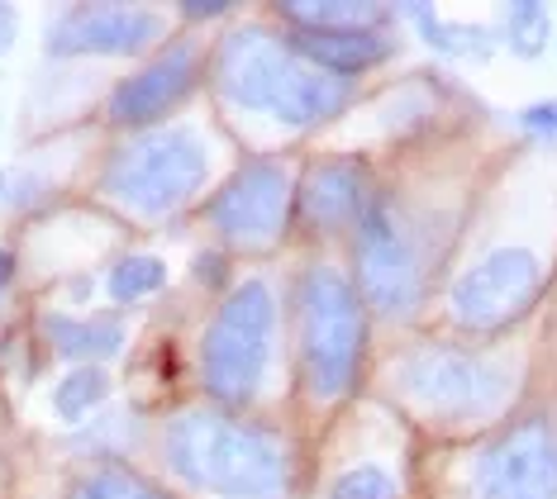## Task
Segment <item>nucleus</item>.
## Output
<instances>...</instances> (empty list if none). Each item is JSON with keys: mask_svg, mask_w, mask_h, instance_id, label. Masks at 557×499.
I'll use <instances>...</instances> for the list:
<instances>
[{"mask_svg": "<svg viewBox=\"0 0 557 499\" xmlns=\"http://www.w3.org/2000/svg\"><path fill=\"white\" fill-rule=\"evenodd\" d=\"M214 86L238 110L272 114L286 129H314L334 114L348 110L352 82L314 72L306 58L290 48V38L272 29H234L214 48Z\"/></svg>", "mask_w": 557, "mask_h": 499, "instance_id": "obj_1", "label": "nucleus"}, {"mask_svg": "<svg viewBox=\"0 0 557 499\" xmlns=\"http://www.w3.org/2000/svg\"><path fill=\"white\" fill-rule=\"evenodd\" d=\"M172 476L220 499H286V442L262 424H244L214 409H186L162 428Z\"/></svg>", "mask_w": 557, "mask_h": 499, "instance_id": "obj_2", "label": "nucleus"}, {"mask_svg": "<svg viewBox=\"0 0 557 499\" xmlns=\"http://www.w3.org/2000/svg\"><path fill=\"white\" fill-rule=\"evenodd\" d=\"M300 371L314 400H344L362 371L367 304L338 266L314 262L296 286Z\"/></svg>", "mask_w": 557, "mask_h": 499, "instance_id": "obj_3", "label": "nucleus"}, {"mask_svg": "<svg viewBox=\"0 0 557 499\" xmlns=\"http://www.w3.org/2000/svg\"><path fill=\"white\" fill-rule=\"evenodd\" d=\"M210 182V144L196 129H148L110 152L100 190L124 210L162 220L176 214Z\"/></svg>", "mask_w": 557, "mask_h": 499, "instance_id": "obj_4", "label": "nucleus"}, {"mask_svg": "<svg viewBox=\"0 0 557 499\" xmlns=\"http://www.w3.org/2000/svg\"><path fill=\"white\" fill-rule=\"evenodd\" d=\"M276 338V300L268 280H244L214 310L206 338H200V381L210 400L224 409H244L258 400L268 357Z\"/></svg>", "mask_w": 557, "mask_h": 499, "instance_id": "obj_5", "label": "nucleus"}, {"mask_svg": "<svg viewBox=\"0 0 557 499\" xmlns=\"http://www.w3.org/2000/svg\"><path fill=\"white\" fill-rule=\"evenodd\" d=\"M391 376H396L400 400L424 409L429 419L496 414L515 390L510 366L472 348H458V342H420V348L400 352Z\"/></svg>", "mask_w": 557, "mask_h": 499, "instance_id": "obj_6", "label": "nucleus"}, {"mask_svg": "<svg viewBox=\"0 0 557 499\" xmlns=\"http://www.w3.org/2000/svg\"><path fill=\"white\" fill-rule=\"evenodd\" d=\"M358 296L382 319H410L424 300V242L400 200L376 196L352 228Z\"/></svg>", "mask_w": 557, "mask_h": 499, "instance_id": "obj_7", "label": "nucleus"}, {"mask_svg": "<svg viewBox=\"0 0 557 499\" xmlns=\"http://www.w3.org/2000/svg\"><path fill=\"white\" fill-rule=\"evenodd\" d=\"M543 290V262L529 248H496L453 280L448 314L467 333H496L534 310Z\"/></svg>", "mask_w": 557, "mask_h": 499, "instance_id": "obj_8", "label": "nucleus"}, {"mask_svg": "<svg viewBox=\"0 0 557 499\" xmlns=\"http://www.w3.org/2000/svg\"><path fill=\"white\" fill-rule=\"evenodd\" d=\"M472 499H557V428L548 419H524L476 452L467 471Z\"/></svg>", "mask_w": 557, "mask_h": 499, "instance_id": "obj_9", "label": "nucleus"}, {"mask_svg": "<svg viewBox=\"0 0 557 499\" xmlns=\"http://www.w3.org/2000/svg\"><path fill=\"white\" fill-rule=\"evenodd\" d=\"M290 200H296V182H290L286 162L248 158L210 196L206 220L214 234L238 242V248H262V242L282 238V228L290 220Z\"/></svg>", "mask_w": 557, "mask_h": 499, "instance_id": "obj_10", "label": "nucleus"}, {"mask_svg": "<svg viewBox=\"0 0 557 499\" xmlns=\"http://www.w3.org/2000/svg\"><path fill=\"white\" fill-rule=\"evenodd\" d=\"M162 38L158 5H62L48 20V53L53 58H134Z\"/></svg>", "mask_w": 557, "mask_h": 499, "instance_id": "obj_11", "label": "nucleus"}, {"mask_svg": "<svg viewBox=\"0 0 557 499\" xmlns=\"http://www.w3.org/2000/svg\"><path fill=\"white\" fill-rule=\"evenodd\" d=\"M200 82V48L196 43H172L158 58H148V67L129 72L106 100V120L124 124V129H153L158 120L182 105Z\"/></svg>", "mask_w": 557, "mask_h": 499, "instance_id": "obj_12", "label": "nucleus"}, {"mask_svg": "<svg viewBox=\"0 0 557 499\" xmlns=\"http://www.w3.org/2000/svg\"><path fill=\"white\" fill-rule=\"evenodd\" d=\"M372 200V172L358 158H320L300 182V220L320 234H338V228H358Z\"/></svg>", "mask_w": 557, "mask_h": 499, "instance_id": "obj_13", "label": "nucleus"}, {"mask_svg": "<svg viewBox=\"0 0 557 499\" xmlns=\"http://www.w3.org/2000/svg\"><path fill=\"white\" fill-rule=\"evenodd\" d=\"M290 48L314 72L338 76V82H352V76L391 58V38L382 29H296Z\"/></svg>", "mask_w": 557, "mask_h": 499, "instance_id": "obj_14", "label": "nucleus"}, {"mask_svg": "<svg viewBox=\"0 0 557 499\" xmlns=\"http://www.w3.org/2000/svg\"><path fill=\"white\" fill-rule=\"evenodd\" d=\"M44 333L53 342L58 357H67L72 366H100L124 348V324L110 314H67L53 310L44 319Z\"/></svg>", "mask_w": 557, "mask_h": 499, "instance_id": "obj_15", "label": "nucleus"}, {"mask_svg": "<svg viewBox=\"0 0 557 499\" xmlns=\"http://www.w3.org/2000/svg\"><path fill=\"white\" fill-rule=\"evenodd\" d=\"M67 499H172V495L124 462H96L67 481Z\"/></svg>", "mask_w": 557, "mask_h": 499, "instance_id": "obj_16", "label": "nucleus"}, {"mask_svg": "<svg viewBox=\"0 0 557 499\" xmlns=\"http://www.w3.org/2000/svg\"><path fill=\"white\" fill-rule=\"evenodd\" d=\"M276 10L296 20L300 29H376L391 15L386 5H372V0H286Z\"/></svg>", "mask_w": 557, "mask_h": 499, "instance_id": "obj_17", "label": "nucleus"}, {"mask_svg": "<svg viewBox=\"0 0 557 499\" xmlns=\"http://www.w3.org/2000/svg\"><path fill=\"white\" fill-rule=\"evenodd\" d=\"M110 400V371L106 366H72L53 386V414L62 424H86L96 409Z\"/></svg>", "mask_w": 557, "mask_h": 499, "instance_id": "obj_18", "label": "nucleus"}, {"mask_svg": "<svg viewBox=\"0 0 557 499\" xmlns=\"http://www.w3.org/2000/svg\"><path fill=\"white\" fill-rule=\"evenodd\" d=\"M405 15L420 24V38L429 48H438V53L448 58H486L491 48H496V38L486 29H462V24H443L434 5H405Z\"/></svg>", "mask_w": 557, "mask_h": 499, "instance_id": "obj_19", "label": "nucleus"}, {"mask_svg": "<svg viewBox=\"0 0 557 499\" xmlns=\"http://www.w3.org/2000/svg\"><path fill=\"white\" fill-rule=\"evenodd\" d=\"M168 262L153 258V252H129V258H120L115 266H110L106 276V296L120 300V304H138L148 296H158L162 286H168Z\"/></svg>", "mask_w": 557, "mask_h": 499, "instance_id": "obj_20", "label": "nucleus"}, {"mask_svg": "<svg viewBox=\"0 0 557 499\" xmlns=\"http://www.w3.org/2000/svg\"><path fill=\"white\" fill-rule=\"evenodd\" d=\"M548 34H553V24H548V5H543V0H515V5L505 10L500 38L515 58H539L543 48H548Z\"/></svg>", "mask_w": 557, "mask_h": 499, "instance_id": "obj_21", "label": "nucleus"}, {"mask_svg": "<svg viewBox=\"0 0 557 499\" xmlns=\"http://www.w3.org/2000/svg\"><path fill=\"white\" fill-rule=\"evenodd\" d=\"M329 499H400V485L382 466H348L329 485Z\"/></svg>", "mask_w": 557, "mask_h": 499, "instance_id": "obj_22", "label": "nucleus"}, {"mask_svg": "<svg viewBox=\"0 0 557 499\" xmlns=\"http://www.w3.org/2000/svg\"><path fill=\"white\" fill-rule=\"evenodd\" d=\"M519 124H524L534 138H557V100H534V105L519 110Z\"/></svg>", "mask_w": 557, "mask_h": 499, "instance_id": "obj_23", "label": "nucleus"}, {"mask_svg": "<svg viewBox=\"0 0 557 499\" xmlns=\"http://www.w3.org/2000/svg\"><path fill=\"white\" fill-rule=\"evenodd\" d=\"M15 34H20V10L0 0V53H10V48H15Z\"/></svg>", "mask_w": 557, "mask_h": 499, "instance_id": "obj_24", "label": "nucleus"}, {"mask_svg": "<svg viewBox=\"0 0 557 499\" xmlns=\"http://www.w3.org/2000/svg\"><path fill=\"white\" fill-rule=\"evenodd\" d=\"M182 15L186 20H220V15H230V5H224V0H210V5L206 0H186Z\"/></svg>", "mask_w": 557, "mask_h": 499, "instance_id": "obj_25", "label": "nucleus"}, {"mask_svg": "<svg viewBox=\"0 0 557 499\" xmlns=\"http://www.w3.org/2000/svg\"><path fill=\"white\" fill-rule=\"evenodd\" d=\"M10 280H15V252H10L5 242H0V290H5Z\"/></svg>", "mask_w": 557, "mask_h": 499, "instance_id": "obj_26", "label": "nucleus"}, {"mask_svg": "<svg viewBox=\"0 0 557 499\" xmlns=\"http://www.w3.org/2000/svg\"><path fill=\"white\" fill-rule=\"evenodd\" d=\"M0 314H5V304H0Z\"/></svg>", "mask_w": 557, "mask_h": 499, "instance_id": "obj_27", "label": "nucleus"}]
</instances>
